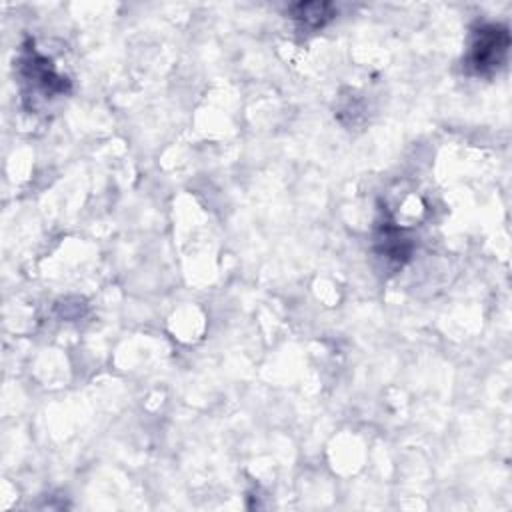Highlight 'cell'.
I'll return each mask as SVG.
<instances>
[{"label":"cell","mask_w":512,"mask_h":512,"mask_svg":"<svg viewBox=\"0 0 512 512\" xmlns=\"http://www.w3.org/2000/svg\"><path fill=\"white\" fill-rule=\"evenodd\" d=\"M20 74L26 84H30L28 94H42V98H52L68 90V80L54 70V64L40 54L34 46L26 48L20 60Z\"/></svg>","instance_id":"cell-2"},{"label":"cell","mask_w":512,"mask_h":512,"mask_svg":"<svg viewBox=\"0 0 512 512\" xmlns=\"http://www.w3.org/2000/svg\"><path fill=\"white\" fill-rule=\"evenodd\" d=\"M290 14L300 28L316 30L334 18V8L328 2H300L290 8Z\"/></svg>","instance_id":"cell-3"},{"label":"cell","mask_w":512,"mask_h":512,"mask_svg":"<svg viewBox=\"0 0 512 512\" xmlns=\"http://www.w3.org/2000/svg\"><path fill=\"white\" fill-rule=\"evenodd\" d=\"M510 34L500 24H482L470 40L466 54V68L474 74H492L498 70L508 56Z\"/></svg>","instance_id":"cell-1"}]
</instances>
